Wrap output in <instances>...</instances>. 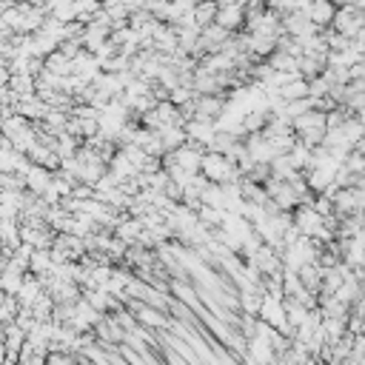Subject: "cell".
Masks as SVG:
<instances>
[{
    "instance_id": "10",
    "label": "cell",
    "mask_w": 365,
    "mask_h": 365,
    "mask_svg": "<svg viewBox=\"0 0 365 365\" xmlns=\"http://www.w3.org/2000/svg\"><path fill=\"white\" fill-rule=\"evenodd\" d=\"M143 231H146V223H143L140 217H132V214H126V217L117 223V228H115V234H117V237H120L123 243H128V246L140 243Z\"/></svg>"
},
{
    "instance_id": "18",
    "label": "cell",
    "mask_w": 365,
    "mask_h": 365,
    "mask_svg": "<svg viewBox=\"0 0 365 365\" xmlns=\"http://www.w3.org/2000/svg\"><path fill=\"white\" fill-rule=\"evenodd\" d=\"M20 311H23V306H20L17 294H3V306H0V319H3V326L14 323Z\"/></svg>"
},
{
    "instance_id": "2",
    "label": "cell",
    "mask_w": 365,
    "mask_h": 365,
    "mask_svg": "<svg viewBox=\"0 0 365 365\" xmlns=\"http://www.w3.org/2000/svg\"><path fill=\"white\" fill-rule=\"evenodd\" d=\"M200 171H203V175L211 183H220V186H226V183H240L243 180L240 166L234 163L231 157L217 155V152H206V160H203V168Z\"/></svg>"
},
{
    "instance_id": "1",
    "label": "cell",
    "mask_w": 365,
    "mask_h": 365,
    "mask_svg": "<svg viewBox=\"0 0 365 365\" xmlns=\"http://www.w3.org/2000/svg\"><path fill=\"white\" fill-rule=\"evenodd\" d=\"M294 226L299 228V234H306V237H311L317 243H331V240H337V234L328 228L326 217L311 203L308 206H299L294 211Z\"/></svg>"
},
{
    "instance_id": "12",
    "label": "cell",
    "mask_w": 365,
    "mask_h": 365,
    "mask_svg": "<svg viewBox=\"0 0 365 365\" xmlns=\"http://www.w3.org/2000/svg\"><path fill=\"white\" fill-rule=\"evenodd\" d=\"M319 311L326 317H351V303L337 294H319Z\"/></svg>"
},
{
    "instance_id": "6",
    "label": "cell",
    "mask_w": 365,
    "mask_h": 365,
    "mask_svg": "<svg viewBox=\"0 0 365 365\" xmlns=\"http://www.w3.org/2000/svg\"><path fill=\"white\" fill-rule=\"evenodd\" d=\"M186 135H188V143H197V146L208 148V143L217 137V123H214V120L191 117V120L186 123Z\"/></svg>"
},
{
    "instance_id": "11",
    "label": "cell",
    "mask_w": 365,
    "mask_h": 365,
    "mask_svg": "<svg viewBox=\"0 0 365 365\" xmlns=\"http://www.w3.org/2000/svg\"><path fill=\"white\" fill-rule=\"evenodd\" d=\"M246 20H248L246 6H220V12H217V23H220L223 29H228L231 34L240 32V29L246 26Z\"/></svg>"
},
{
    "instance_id": "17",
    "label": "cell",
    "mask_w": 365,
    "mask_h": 365,
    "mask_svg": "<svg viewBox=\"0 0 365 365\" xmlns=\"http://www.w3.org/2000/svg\"><path fill=\"white\" fill-rule=\"evenodd\" d=\"M277 92H280L283 100H303V97H311V95H308V80H306V77H297L294 83L283 86V89H277Z\"/></svg>"
},
{
    "instance_id": "5",
    "label": "cell",
    "mask_w": 365,
    "mask_h": 365,
    "mask_svg": "<svg viewBox=\"0 0 365 365\" xmlns=\"http://www.w3.org/2000/svg\"><path fill=\"white\" fill-rule=\"evenodd\" d=\"M283 29L294 40H303V37H311V34L319 32V26L311 23V17L306 12H288V14H283Z\"/></svg>"
},
{
    "instance_id": "8",
    "label": "cell",
    "mask_w": 365,
    "mask_h": 365,
    "mask_svg": "<svg viewBox=\"0 0 365 365\" xmlns=\"http://www.w3.org/2000/svg\"><path fill=\"white\" fill-rule=\"evenodd\" d=\"M26 188L32 191V195H37V197H43L49 191V186H52V180H55V171L52 168H46V166H37V163H32V168L26 171Z\"/></svg>"
},
{
    "instance_id": "3",
    "label": "cell",
    "mask_w": 365,
    "mask_h": 365,
    "mask_svg": "<svg viewBox=\"0 0 365 365\" xmlns=\"http://www.w3.org/2000/svg\"><path fill=\"white\" fill-rule=\"evenodd\" d=\"M228 106V97L226 95H197L195 103L186 106V117H200V120H217Z\"/></svg>"
},
{
    "instance_id": "14",
    "label": "cell",
    "mask_w": 365,
    "mask_h": 365,
    "mask_svg": "<svg viewBox=\"0 0 365 365\" xmlns=\"http://www.w3.org/2000/svg\"><path fill=\"white\" fill-rule=\"evenodd\" d=\"M12 92L17 95V100H26V97H34L37 95V77L34 75H14L9 80Z\"/></svg>"
},
{
    "instance_id": "16",
    "label": "cell",
    "mask_w": 365,
    "mask_h": 365,
    "mask_svg": "<svg viewBox=\"0 0 365 365\" xmlns=\"http://www.w3.org/2000/svg\"><path fill=\"white\" fill-rule=\"evenodd\" d=\"M326 66H328V63H326V60H319V57H308V55L299 57V75H303L306 80L319 77V75L326 72Z\"/></svg>"
},
{
    "instance_id": "7",
    "label": "cell",
    "mask_w": 365,
    "mask_h": 365,
    "mask_svg": "<svg viewBox=\"0 0 365 365\" xmlns=\"http://www.w3.org/2000/svg\"><path fill=\"white\" fill-rule=\"evenodd\" d=\"M337 3L334 0H311V6L306 9V14L311 17V23H317L319 29H331L334 17H337Z\"/></svg>"
},
{
    "instance_id": "19",
    "label": "cell",
    "mask_w": 365,
    "mask_h": 365,
    "mask_svg": "<svg viewBox=\"0 0 365 365\" xmlns=\"http://www.w3.org/2000/svg\"><path fill=\"white\" fill-rule=\"evenodd\" d=\"M268 9H274L277 14H288V12H297V3L299 0H266Z\"/></svg>"
},
{
    "instance_id": "9",
    "label": "cell",
    "mask_w": 365,
    "mask_h": 365,
    "mask_svg": "<svg viewBox=\"0 0 365 365\" xmlns=\"http://www.w3.org/2000/svg\"><path fill=\"white\" fill-rule=\"evenodd\" d=\"M14 112L23 115V117H29L32 123H43V120H46V115L52 112V106L43 100L40 95H34V97H26V100H17Z\"/></svg>"
},
{
    "instance_id": "15",
    "label": "cell",
    "mask_w": 365,
    "mask_h": 365,
    "mask_svg": "<svg viewBox=\"0 0 365 365\" xmlns=\"http://www.w3.org/2000/svg\"><path fill=\"white\" fill-rule=\"evenodd\" d=\"M268 63H271L277 72H299V57H294V55L286 52V49H277V52L268 57Z\"/></svg>"
},
{
    "instance_id": "4",
    "label": "cell",
    "mask_w": 365,
    "mask_h": 365,
    "mask_svg": "<svg viewBox=\"0 0 365 365\" xmlns=\"http://www.w3.org/2000/svg\"><path fill=\"white\" fill-rule=\"evenodd\" d=\"M339 34H346V37H362L365 34V9L359 6H339L337 9V17H334V26Z\"/></svg>"
},
{
    "instance_id": "13",
    "label": "cell",
    "mask_w": 365,
    "mask_h": 365,
    "mask_svg": "<svg viewBox=\"0 0 365 365\" xmlns=\"http://www.w3.org/2000/svg\"><path fill=\"white\" fill-rule=\"evenodd\" d=\"M217 12H220V3L217 0H200V3L195 6V23L200 29L211 26V23H217Z\"/></svg>"
}]
</instances>
